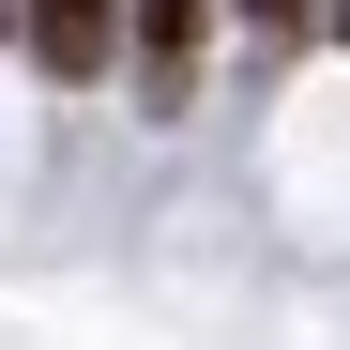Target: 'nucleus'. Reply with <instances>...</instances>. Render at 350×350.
<instances>
[{
	"mask_svg": "<svg viewBox=\"0 0 350 350\" xmlns=\"http://www.w3.org/2000/svg\"><path fill=\"white\" fill-rule=\"evenodd\" d=\"M244 16H259V31H305V16H320V0H244Z\"/></svg>",
	"mask_w": 350,
	"mask_h": 350,
	"instance_id": "3",
	"label": "nucleus"
},
{
	"mask_svg": "<svg viewBox=\"0 0 350 350\" xmlns=\"http://www.w3.org/2000/svg\"><path fill=\"white\" fill-rule=\"evenodd\" d=\"M122 16H137V92L183 107V92H198V31H213V0H122Z\"/></svg>",
	"mask_w": 350,
	"mask_h": 350,
	"instance_id": "2",
	"label": "nucleus"
},
{
	"mask_svg": "<svg viewBox=\"0 0 350 350\" xmlns=\"http://www.w3.org/2000/svg\"><path fill=\"white\" fill-rule=\"evenodd\" d=\"M335 31H350V0H335Z\"/></svg>",
	"mask_w": 350,
	"mask_h": 350,
	"instance_id": "4",
	"label": "nucleus"
},
{
	"mask_svg": "<svg viewBox=\"0 0 350 350\" xmlns=\"http://www.w3.org/2000/svg\"><path fill=\"white\" fill-rule=\"evenodd\" d=\"M16 31H31V62L62 92H92L107 62H122V0H16Z\"/></svg>",
	"mask_w": 350,
	"mask_h": 350,
	"instance_id": "1",
	"label": "nucleus"
}]
</instances>
